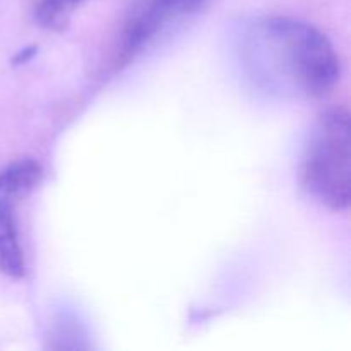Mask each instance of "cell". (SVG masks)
<instances>
[{
    "mask_svg": "<svg viewBox=\"0 0 351 351\" xmlns=\"http://www.w3.org/2000/svg\"><path fill=\"white\" fill-rule=\"evenodd\" d=\"M41 165L33 158H23L0 170V208L16 209L40 185Z\"/></svg>",
    "mask_w": 351,
    "mask_h": 351,
    "instance_id": "cell-4",
    "label": "cell"
},
{
    "mask_svg": "<svg viewBox=\"0 0 351 351\" xmlns=\"http://www.w3.org/2000/svg\"><path fill=\"white\" fill-rule=\"evenodd\" d=\"M0 273L16 280L26 274V261L19 242L14 209L9 208H0Z\"/></svg>",
    "mask_w": 351,
    "mask_h": 351,
    "instance_id": "cell-5",
    "label": "cell"
},
{
    "mask_svg": "<svg viewBox=\"0 0 351 351\" xmlns=\"http://www.w3.org/2000/svg\"><path fill=\"white\" fill-rule=\"evenodd\" d=\"M350 115L335 106L315 122L302 163V184L322 206L345 211L350 206Z\"/></svg>",
    "mask_w": 351,
    "mask_h": 351,
    "instance_id": "cell-2",
    "label": "cell"
},
{
    "mask_svg": "<svg viewBox=\"0 0 351 351\" xmlns=\"http://www.w3.org/2000/svg\"><path fill=\"white\" fill-rule=\"evenodd\" d=\"M204 0H134L120 34V60L127 62L175 21L195 12Z\"/></svg>",
    "mask_w": 351,
    "mask_h": 351,
    "instance_id": "cell-3",
    "label": "cell"
},
{
    "mask_svg": "<svg viewBox=\"0 0 351 351\" xmlns=\"http://www.w3.org/2000/svg\"><path fill=\"white\" fill-rule=\"evenodd\" d=\"M84 0H40L36 19L48 29H62Z\"/></svg>",
    "mask_w": 351,
    "mask_h": 351,
    "instance_id": "cell-6",
    "label": "cell"
},
{
    "mask_svg": "<svg viewBox=\"0 0 351 351\" xmlns=\"http://www.w3.org/2000/svg\"><path fill=\"white\" fill-rule=\"evenodd\" d=\"M240 57L257 88L283 98H321L341 75V62L328 36L293 17L256 21L243 33Z\"/></svg>",
    "mask_w": 351,
    "mask_h": 351,
    "instance_id": "cell-1",
    "label": "cell"
}]
</instances>
